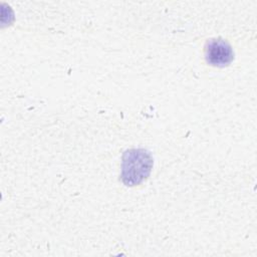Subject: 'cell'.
<instances>
[{"label": "cell", "mask_w": 257, "mask_h": 257, "mask_svg": "<svg viewBox=\"0 0 257 257\" xmlns=\"http://www.w3.org/2000/svg\"><path fill=\"white\" fill-rule=\"evenodd\" d=\"M153 168V158L144 149H131L122 156L121 180L126 186H137L144 182Z\"/></svg>", "instance_id": "obj_1"}, {"label": "cell", "mask_w": 257, "mask_h": 257, "mask_svg": "<svg viewBox=\"0 0 257 257\" xmlns=\"http://www.w3.org/2000/svg\"><path fill=\"white\" fill-rule=\"evenodd\" d=\"M205 58L208 64L224 67L230 64L234 58L231 45L222 38H213L205 45Z\"/></svg>", "instance_id": "obj_2"}]
</instances>
